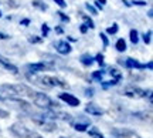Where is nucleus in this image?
I'll use <instances>...</instances> for the list:
<instances>
[{
  "label": "nucleus",
  "mask_w": 153,
  "mask_h": 138,
  "mask_svg": "<svg viewBox=\"0 0 153 138\" xmlns=\"http://www.w3.org/2000/svg\"><path fill=\"white\" fill-rule=\"evenodd\" d=\"M36 91H33L31 87H28L26 84L19 83V84H1L0 86V94L4 97L9 95L11 98L16 97H33V94Z\"/></svg>",
  "instance_id": "obj_1"
},
{
  "label": "nucleus",
  "mask_w": 153,
  "mask_h": 138,
  "mask_svg": "<svg viewBox=\"0 0 153 138\" xmlns=\"http://www.w3.org/2000/svg\"><path fill=\"white\" fill-rule=\"evenodd\" d=\"M31 100H33L34 105H37L38 108H43L44 111L45 110H54V108L58 107V103H55L51 97H48L47 94L41 93V91L34 93L33 97H31Z\"/></svg>",
  "instance_id": "obj_2"
},
{
  "label": "nucleus",
  "mask_w": 153,
  "mask_h": 138,
  "mask_svg": "<svg viewBox=\"0 0 153 138\" xmlns=\"http://www.w3.org/2000/svg\"><path fill=\"white\" fill-rule=\"evenodd\" d=\"M38 81H40V84H43L45 87H50V88H54V87H57V88H68V83L61 77H57V76L44 74L41 77H38Z\"/></svg>",
  "instance_id": "obj_3"
},
{
  "label": "nucleus",
  "mask_w": 153,
  "mask_h": 138,
  "mask_svg": "<svg viewBox=\"0 0 153 138\" xmlns=\"http://www.w3.org/2000/svg\"><path fill=\"white\" fill-rule=\"evenodd\" d=\"M31 121L37 125L38 128H41L44 131H47V133H53L57 130V124L54 121H50L47 118H44L41 116H37V117H31Z\"/></svg>",
  "instance_id": "obj_4"
},
{
  "label": "nucleus",
  "mask_w": 153,
  "mask_h": 138,
  "mask_svg": "<svg viewBox=\"0 0 153 138\" xmlns=\"http://www.w3.org/2000/svg\"><path fill=\"white\" fill-rule=\"evenodd\" d=\"M123 95L129 97V98H146L148 91L140 88V87H135V86H128L123 90Z\"/></svg>",
  "instance_id": "obj_5"
},
{
  "label": "nucleus",
  "mask_w": 153,
  "mask_h": 138,
  "mask_svg": "<svg viewBox=\"0 0 153 138\" xmlns=\"http://www.w3.org/2000/svg\"><path fill=\"white\" fill-rule=\"evenodd\" d=\"M10 133L17 138H28L30 135V128H27L26 125H23L22 122H14L13 125H10Z\"/></svg>",
  "instance_id": "obj_6"
},
{
  "label": "nucleus",
  "mask_w": 153,
  "mask_h": 138,
  "mask_svg": "<svg viewBox=\"0 0 153 138\" xmlns=\"http://www.w3.org/2000/svg\"><path fill=\"white\" fill-rule=\"evenodd\" d=\"M47 68H53V66H48L47 63L44 61H37V63H28L26 64V70L30 74H38V73H43Z\"/></svg>",
  "instance_id": "obj_7"
},
{
  "label": "nucleus",
  "mask_w": 153,
  "mask_h": 138,
  "mask_svg": "<svg viewBox=\"0 0 153 138\" xmlns=\"http://www.w3.org/2000/svg\"><path fill=\"white\" fill-rule=\"evenodd\" d=\"M58 100H61L62 103H65V104L70 105V107H78V105L81 104V100L78 98V97H75V95L71 93H67V91L58 94Z\"/></svg>",
  "instance_id": "obj_8"
},
{
  "label": "nucleus",
  "mask_w": 153,
  "mask_h": 138,
  "mask_svg": "<svg viewBox=\"0 0 153 138\" xmlns=\"http://www.w3.org/2000/svg\"><path fill=\"white\" fill-rule=\"evenodd\" d=\"M111 134L115 138H139V135L129 128H112Z\"/></svg>",
  "instance_id": "obj_9"
},
{
  "label": "nucleus",
  "mask_w": 153,
  "mask_h": 138,
  "mask_svg": "<svg viewBox=\"0 0 153 138\" xmlns=\"http://www.w3.org/2000/svg\"><path fill=\"white\" fill-rule=\"evenodd\" d=\"M54 49L58 54L67 56L72 51V46L70 44L68 41H65V40H58V41H55L54 43Z\"/></svg>",
  "instance_id": "obj_10"
},
{
  "label": "nucleus",
  "mask_w": 153,
  "mask_h": 138,
  "mask_svg": "<svg viewBox=\"0 0 153 138\" xmlns=\"http://www.w3.org/2000/svg\"><path fill=\"white\" fill-rule=\"evenodd\" d=\"M85 112L92 117H102L105 114V111L102 110L99 105L94 104V103H88V104L85 105Z\"/></svg>",
  "instance_id": "obj_11"
},
{
  "label": "nucleus",
  "mask_w": 153,
  "mask_h": 138,
  "mask_svg": "<svg viewBox=\"0 0 153 138\" xmlns=\"http://www.w3.org/2000/svg\"><path fill=\"white\" fill-rule=\"evenodd\" d=\"M0 67H3L7 71H10L11 74H19V67L14 66L9 58H6L4 56H1V54H0Z\"/></svg>",
  "instance_id": "obj_12"
},
{
  "label": "nucleus",
  "mask_w": 153,
  "mask_h": 138,
  "mask_svg": "<svg viewBox=\"0 0 153 138\" xmlns=\"http://www.w3.org/2000/svg\"><path fill=\"white\" fill-rule=\"evenodd\" d=\"M123 66H125V68H129V70H145L142 63L136 58H132V57H128L123 60Z\"/></svg>",
  "instance_id": "obj_13"
},
{
  "label": "nucleus",
  "mask_w": 153,
  "mask_h": 138,
  "mask_svg": "<svg viewBox=\"0 0 153 138\" xmlns=\"http://www.w3.org/2000/svg\"><path fill=\"white\" fill-rule=\"evenodd\" d=\"M79 63H81L84 67H91L95 63L94 61V56H91L89 53H84V54L79 56Z\"/></svg>",
  "instance_id": "obj_14"
},
{
  "label": "nucleus",
  "mask_w": 153,
  "mask_h": 138,
  "mask_svg": "<svg viewBox=\"0 0 153 138\" xmlns=\"http://www.w3.org/2000/svg\"><path fill=\"white\" fill-rule=\"evenodd\" d=\"M89 124H91V121L89 120H85V121H78L76 124H74V130L75 131H78V133H85L88 128H89Z\"/></svg>",
  "instance_id": "obj_15"
},
{
  "label": "nucleus",
  "mask_w": 153,
  "mask_h": 138,
  "mask_svg": "<svg viewBox=\"0 0 153 138\" xmlns=\"http://www.w3.org/2000/svg\"><path fill=\"white\" fill-rule=\"evenodd\" d=\"M31 6H33L34 9L40 10V11L48 10V4H47L45 2H43V0H33V2H31Z\"/></svg>",
  "instance_id": "obj_16"
},
{
  "label": "nucleus",
  "mask_w": 153,
  "mask_h": 138,
  "mask_svg": "<svg viewBox=\"0 0 153 138\" xmlns=\"http://www.w3.org/2000/svg\"><path fill=\"white\" fill-rule=\"evenodd\" d=\"M106 74V71H105L104 68H99V70H97V71H92V74H91V78L92 80H95V81H98V83H101V81H104V76Z\"/></svg>",
  "instance_id": "obj_17"
},
{
  "label": "nucleus",
  "mask_w": 153,
  "mask_h": 138,
  "mask_svg": "<svg viewBox=\"0 0 153 138\" xmlns=\"http://www.w3.org/2000/svg\"><path fill=\"white\" fill-rule=\"evenodd\" d=\"M79 16H81V19L84 20V24H85L88 28H91V30H92V28H95V23H94V20L89 16H88V14L79 13Z\"/></svg>",
  "instance_id": "obj_18"
},
{
  "label": "nucleus",
  "mask_w": 153,
  "mask_h": 138,
  "mask_svg": "<svg viewBox=\"0 0 153 138\" xmlns=\"http://www.w3.org/2000/svg\"><path fill=\"white\" fill-rule=\"evenodd\" d=\"M115 49H116V51H119V53H125L126 49H128L125 39H118L116 40V43H115Z\"/></svg>",
  "instance_id": "obj_19"
},
{
  "label": "nucleus",
  "mask_w": 153,
  "mask_h": 138,
  "mask_svg": "<svg viewBox=\"0 0 153 138\" xmlns=\"http://www.w3.org/2000/svg\"><path fill=\"white\" fill-rule=\"evenodd\" d=\"M106 73H109L111 77L115 78V80H118V81H120V80H122V77H123V76H122V73H120L116 67H109V70H108Z\"/></svg>",
  "instance_id": "obj_20"
},
{
  "label": "nucleus",
  "mask_w": 153,
  "mask_h": 138,
  "mask_svg": "<svg viewBox=\"0 0 153 138\" xmlns=\"http://www.w3.org/2000/svg\"><path fill=\"white\" fill-rule=\"evenodd\" d=\"M129 40H131L132 44H137L139 43L140 37H139V32H137L136 28H132L131 32H129Z\"/></svg>",
  "instance_id": "obj_21"
},
{
  "label": "nucleus",
  "mask_w": 153,
  "mask_h": 138,
  "mask_svg": "<svg viewBox=\"0 0 153 138\" xmlns=\"http://www.w3.org/2000/svg\"><path fill=\"white\" fill-rule=\"evenodd\" d=\"M87 131H88V135H89L91 138H105V135L101 133L97 127L89 128V130H87Z\"/></svg>",
  "instance_id": "obj_22"
},
{
  "label": "nucleus",
  "mask_w": 153,
  "mask_h": 138,
  "mask_svg": "<svg viewBox=\"0 0 153 138\" xmlns=\"http://www.w3.org/2000/svg\"><path fill=\"white\" fill-rule=\"evenodd\" d=\"M118 84H119L118 80L111 78V80H108V81H101V87H102L104 90H108L109 87H115V86H118Z\"/></svg>",
  "instance_id": "obj_23"
},
{
  "label": "nucleus",
  "mask_w": 153,
  "mask_h": 138,
  "mask_svg": "<svg viewBox=\"0 0 153 138\" xmlns=\"http://www.w3.org/2000/svg\"><path fill=\"white\" fill-rule=\"evenodd\" d=\"M119 32V24L118 23H112V26H109V27L106 28V36L109 34V36H114V34H116Z\"/></svg>",
  "instance_id": "obj_24"
},
{
  "label": "nucleus",
  "mask_w": 153,
  "mask_h": 138,
  "mask_svg": "<svg viewBox=\"0 0 153 138\" xmlns=\"http://www.w3.org/2000/svg\"><path fill=\"white\" fill-rule=\"evenodd\" d=\"M27 40H28V43H31V44H41L44 41V39L40 37V36H28Z\"/></svg>",
  "instance_id": "obj_25"
},
{
  "label": "nucleus",
  "mask_w": 153,
  "mask_h": 138,
  "mask_svg": "<svg viewBox=\"0 0 153 138\" xmlns=\"http://www.w3.org/2000/svg\"><path fill=\"white\" fill-rule=\"evenodd\" d=\"M94 61L98 63L99 67H105V57L102 53H98L97 56H94Z\"/></svg>",
  "instance_id": "obj_26"
},
{
  "label": "nucleus",
  "mask_w": 153,
  "mask_h": 138,
  "mask_svg": "<svg viewBox=\"0 0 153 138\" xmlns=\"http://www.w3.org/2000/svg\"><path fill=\"white\" fill-rule=\"evenodd\" d=\"M55 14L60 17V20L62 23H70V20H71V19H70V16H68V14H65V13H64L62 10H58L57 13H55Z\"/></svg>",
  "instance_id": "obj_27"
},
{
  "label": "nucleus",
  "mask_w": 153,
  "mask_h": 138,
  "mask_svg": "<svg viewBox=\"0 0 153 138\" xmlns=\"http://www.w3.org/2000/svg\"><path fill=\"white\" fill-rule=\"evenodd\" d=\"M142 40L145 44H150V43H152V30H148V33H143Z\"/></svg>",
  "instance_id": "obj_28"
},
{
  "label": "nucleus",
  "mask_w": 153,
  "mask_h": 138,
  "mask_svg": "<svg viewBox=\"0 0 153 138\" xmlns=\"http://www.w3.org/2000/svg\"><path fill=\"white\" fill-rule=\"evenodd\" d=\"M48 34H50V26L47 23H43L41 24V37L45 39V37H48Z\"/></svg>",
  "instance_id": "obj_29"
},
{
  "label": "nucleus",
  "mask_w": 153,
  "mask_h": 138,
  "mask_svg": "<svg viewBox=\"0 0 153 138\" xmlns=\"http://www.w3.org/2000/svg\"><path fill=\"white\" fill-rule=\"evenodd\" d=\"M99 39H101V41H102V44H104L105 49L109 46V39H108V36H106L105 33H102V32H101V33H99Z\"/></svg>",
  "instance_id": "obj_30"
},
{
  "label": "nucleus",
  "mask_w": 153,
  "mask_h": 138,
  "mask_svg": "<svg viewBox=\"0 0 153 138\" xmlns=\"http://www.w3.org/2000/svg\"><path fill=\"white\" fill-rule=\"evenodd\" d=\"M85 9H87V10L89 11L92 16H97V14H98V10H97V9H95L91 3H85Z\"/></svg>",
  "instance_id": "obj_31"
},
{
  "label": "nucleus",
  "mask_w": 153,
  "mask_h": 138,
  "mask_svg": "<svg viewBox=\"0 0 153 138\" xmlns=\"http://www.w3.org/2000/svg\"><path fill=\"white\" fill-rule=\"evenodd\" d=\"M131 4L132 6H142V7H145V6H148V2H145V0H132Z\"/></svg>",
  "instance_id": "obj_32"
},
{
  "label": "nucleus",
  "mask_w": 153,
  "mask_h": 138,
  "mask_svg": "<svg viewBox=\"0 0 153 138\" xmlns=\"http://www.w3.org/2000/svg\"><path fill=\"white\" fill-rule=\"evenodd\" d=\"M53 2H54L58 7H61V9H67V2L65 0H53Z\"/></svg>",
  "instance_id": "obj_33"
},
{
  "label": "nucleus",
  "mask_w": 153,
  "mask_h": 138,
  "mask_svg": "<svg viewBox=\"0 0 153 138\" xmlns=\"http://www.w3.org/2000/svg\"><path fill=\"white\" fill-rule=\"evenodd\" d=\"M84 95L85 97H88V98H91V97H94V88L92 87H88V88H85V91H84Z\"/></svg>",
  "instance_id": "obj_34"
},
{
  "label": "nucleus",
  "mask_w": 153,
  "mask_h": 138,
  "mask_svg": "<svg viewBox=\"0 0 153 138\" xmlns=\"http://www.w3.org/2000/svg\"><path fill=\"white\" fill-rule=\"evenodd\" d=\"M28 138H44V137L41 135V134H38L37 131H33V130H31V131H30V135H28Z\"/></svg>",
  "instance_id": "obj_35"
},
{
  "label": "nucleus",
  "mask_w": 153,
  "mask_h": 138,
  "mask_svg": "<svg viewBox=\"0 0 153 138\" xmlns=\"http://www.w3.org/2000/svg\"><path fill=\"white\" fill-rule=\"evenodd\" d=\"M9 116H10V112L7 110H3V108L0 107V118H7Z\"/></svg>",
  "instance_id": "obj_36"
},
{
  "label": "nucleus",
  "mask_w": 153,
  "mask_h": 138,
  "mask_svg": "<svg viewBox=\"0 0 153 138\" xmlns=\"http://www.w3.org/2000/svg\"><path fill=\"white\" fill-rule=\"evenodd\" d=\"M30 23H31L30 19H23V20H20V26H23V27H28Z\"/></svg>",
  "instance_id": "obj_37"
},
{
  "label": "nucleus",
  "mask_w": 153,
  "mask_h": 138,
  "mask_svg": "<svg viewBox=\"0 0 153 138\" xmlns=\"http://www.w3.org/2000/svg\"><path fill=\"white\" fill-rule=\"evenodd\" d=\"M88 30H89V28H88L84 23H82V24H79V33H81V34H87Z\"/></svg>",
  "instance_id": "obj_38"
},
{
  "label": "nucleus",
  "mask_w": 153,
  "mask_h": 138,
  "mask_svg": "<svg viewBox=\"0 0 153 138\" xmlns=\"http://www.w3.org/2000/svg\"><path fill=\"white\" fill-rule=\"evenodd\" d=\"M94 7H95V9H97V10H104V6L101 4V3H99V2H97V0H95V2H94Z\"/></svg>",
  "instance_id": "obj_39"
},
{
  "label": "nucleus",
  "mask_w": 153,
  "mask_h": 138,
  "mask_svg": "<svg viewBox=\"0 0 153 138\" xmlns=\"http://www.w3.org/2000/svg\"><path fill=\"white\" fill-rule=\"evenodd\" d=\"M54 32L57 34H64V28L61 27V26H55V27H54Z\"/></svg>",
  "instance_id": "obj_40"
},
{
  "label": "nucleus",
  "mask_w": 153,
  "mask_h": 138,
  "mask_svg": "<svg viewBox=\"0 0 153 138\" xmlns=\"http://www.w3.org/2000/svg\"><path fill=\"white\" fill-rule=\"evenodd\" d=\"M143 67H145V70L148 68V70H150V71H152V68H153V63H152V61H148L146 64H143Z\"/></svg>",
  "instance_id": "obj_41"
},
{
  "label": "nucleus",
  "mask_w": 153,
  "mask_h": 138,
  "mask_svg": "<svg viewBox=\"0 0 153 138\" xmlns=\"http://www.w3.org/2000/svg\"><path fill=\"white\" fill-rule=\"evenodd\" d=\"M7 2H9V3H7V4H9V7L11 6V7H14V9H16V7H19V6H20V4H17L14 0H7Z\"/></svg>",
  "instance_id": "obj_42"
},
{
  "label": "nucleus",
  "mask_w": 153,
  "mask_h": 138,
  "mask_svg": "<svg viewBox=\"0 0 153 138\" xmlns=\"http://www.w3.org/2000/svg\"><path fill=\"white\" fill-rule=\"evenodd\" d=\"M65 41H68V43H74V41H78V40H76L75 37H72V36H67Z\"/></svg>",
  "instance_id": "obj_43"
},
{
  "label": "nucleus",
  "mask_w": 153,
  "mask_h": 138,
  "mask_svg": "<svg viewBox=\"0 0 153 138\" xmlns=\"http://www.w3.org/2000/svg\"><path fill=\"white\" fill-rule=\"evenodd\" d=\"M146 97H148V101H149V104H152L153 95H152V91H150V90H149V91H148V95H146Z\"/></svg>",
  "instance_id": "obj_44"
},
{
  "label": "nucleus",
  "mask_w": 153,
  "mask_h": 138,
  "mask_svg": "<svg viewBox=\"0 0 153 138\" xmlns=\"http://www.w3.org/2000/svg\"><path fill=\"white\" fill-rule=\"evenodd\" d=\"M7 39H10V36H9V34L0 33V40H7Z\"/></svg>",
  "instance_id": "obj_45"
},
{
  "label": "nucleus",
  "mask_w": 153,
  "mask_h": 138,
  "mask_svg": "<svg viewBox=\"0 0 153 138\" xmlns=\"http://www.w3.org/2000/svg\"><path fill=\"white\" fill-rule=\"evenodd\" d=\"M122 3L126 6V7H132V4H131V2H128V0H122Z\"/></svg>",
  "instance_id": "obj_46"
},
{
  "label": "nucleus",
  "mask_w": 153,
  "mask_h": 138,
  "mask_svg": "<svg viewBox=\"0 0 153 138\" xmlns=\"http://www.w3.org/2000/svg\"><path fill=\"white\" fill-rule=\"evenodd\" d=\"M148 17H149V19H152V17H153V10H152V9H149V11H148Z\"/></svg>",
  "instance_id": "obj_47"
},
{
  "label": "nucleus",
  "mask_w": 153,
  "mask_h": 138,
  "mask_svg": "<svg viewBox=\"0 0 153 138\" xmlns=\"http://www.w3.org/2000/svg\"><path fill=\"white\" fill-rule=\"evenodd\" d=\"M97 2H99V3H101V4H102V6H105V4H106V0H97Z\"/></svg>",
  "instance_id": "obj_48"
},
{
  "label": "nucleus",
  "mask_w": 153,
  "mask_h": 138,
  "mask_svg": "<svg viewBox=\"0 0 153 138\" xmlns=\"http://www.w3.org/2000/svg\"><path fill=\"white\" fill-rule=\"evenodd\" d=\"M0 101H4V97H3L1 94H0Z\"/></svg>",
  "instance_id": "obj_49"
},
{
  "label": "nucleus",
  "mask_w": 153,
  "mask_h": 138,
  "mask_svg": "<svg viewBox=\"0 0 153 138\" xmlns=\"http://www.w3.org/2000/svg\"><path fill=\"white\" fill-rule=\"evenodd\" d=\"M1 16H3V13H1V10H0V17H1Z\"/></svg>",
  "instance_id": "obj_50"
},
{
  "label": "nucleus",
  "mask_w": 153,
  "mask_h": 138,
  "mask_svg": "<svg viewBox=\"0 0 153 138\" xmlns=\"http://www.w3.org/2000/svg\"><path fill=\"white\" fill-rule=\"evenodd\" d=\"M0 131H1V130H0Z\"/></svg>",
  "instance_id": "obj_51"
}]
</instances>
